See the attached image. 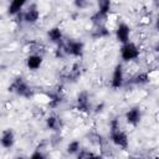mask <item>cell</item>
<instances>
[{"label": "cell", "mask_w": 159, "mask_h": 159, "mask_svg": "<svg viewBox=\"0 0 159 159\" xmlns=\"http://www.w3.org/2000/svg\"><path fill=\"white\" fill-rule=\"evenodd\" d=\"M111 9H112V4L109 1H101L98 4V10L96 11V14L92 16V20L96 21V22H99L101 20L106 19L109 12H111Z\"/></svg>", "instance_id": "obj_7"}, {"label": "cell", "mask_w": 159, "mask_h": 159, "mask_svg": "<svg viewBox=\"0 0 159 159\" xmlns=\"http://www.w3.org/2000/svg\"><path fill=\"white\" fill-rule=\"evenodd\" d=\"M42 62H43V58H42L41 55H39V53H31L26 58V67L30 71H36V70H39L42 66Z\"/></svg>", "instance_id": "obj_10"}, {"label": "cell", "mask_w": 159, "mask_h": 159, "mask_svg": "<svg viewBox=\"0 0 159 159\" xmlns=\"http://www.w3.org/2000/svg\"><path fill=\"white\" fill-rule=\"evenodd\" d=\"M119 53H120V58L124 62H130V61L137 60L140 56V50L134 42L129 41V42L122 45Z\"/></svg>", "instance_id": "obj_2"}, {"label": "cell", "mask_w": 159, "mask_h": 159, "mask_svg": "<svg viewBox=\"0 0 159 159\" xmlns=\"http://www.w3.org/2000/svg\"><path fill=\"white\" fill-rule=\"evenodd\" d=\"M46 127L48 129H52V130H56V128L58 127V119L57 117L55 116H50L46 118Z\"/></svg>", "instance_id": "obj_18"}, {"label": "cell", "mask_w": 159, "mask_h": 159, "mask_svg": "<svg viewBox=\"0 0 159 159\" xmlns=\"http://www.w3.org/2000/svg\"><path fill=\"white\" fill-rule=\"evenodd\" d=\"M155 26H157V30L159 31V16H158V19H157V24H155Z\"/></svg>", "instance_id": "obj_21"}, {"label": "cell", "mask_w": 159, "mask_h": 159, "mask_svg": "<svg viewBox=\"0 0 159 159\" xmlns=\"http://www.w3.org/2000/svg\"><path fill=\"white\" fill-rule=\"evenodd\" d=\"M47 37H48V40H50L51 42H53V43H60V42L62 41V37H63L62 30H61L58 26H55V27H52V29H50V30L47 31Z\"/></svg>", "instance_id": "obj_14"}, {"label": "cell", "mask_w": 159, "mask_h": 159, "mask_svg": "<svg viewBox=\"0 0 159 159\" xmlns=\"http://www.w3.org/2000/svg\"><path fill=\"white\" fill-rule=\"evenodd\" d=\"M125 122L130 125H137L142 119V111L138 107H133L125 112Z\"/></svg>", "instance_id": "obj_8"}, {"label": "cell", "mask_w": 159, "mask_h": 159, "mask_svg": "<svg viewBox=\"0 0 159 159\" xmlns=\"http://www.w3.org/2000/svg\"><path fill=\"white\" fill-rule=\"evenodd\" d=\"M22 17H24V21L25 22H27V24H35L40 19V11L36 7V5H31L27 10H25V12L22 14Z\"/></svg>", "instance_id": "obj_9"}, {"label": "cell", "mask_w": 159, "mask_h": 159, "mask_svg": "<svg viewBox=\"0 0 159 159\" xmlns=\"http://www.w3.org/2000/svg\"><path fill=\"white\" fill-rule=\"evenodd\" d=\"M116 39L118 42H120L122 45L129 42L130 40V27L129 25H127L125 22H120L118 24V26L116 27Z\"/></svg>", "instance_id": "obj_6"}, {"label": "cell", "mask_w": 159, "mask_h": 159, "mask_svg": "<svg viewBox=\"0 0 159 159\" xmlns=\"http://www.w3.org/2000/svg\"><path fill=\"white\" fill-rule=\"evenodd\" d=\"M16 159H25V158H22V157H17Z\"/></svg>", "instance_id": "obj_22"}, {"label": "cell", "mask_w": 159, "mask_h": 159, "mask_svg": "<svg viewBox=\"0 0 159 159\" xmlns=\"http://www.w3.org/2000/svg\"><path fill=\"white\" fill-rule=\"evenodd\" d=\"M60 103H61V96H60L58 93H52V94H50V101H48V106H50V107L55 108V107H57Z\"/></svg>", "instance_id": "obj_19"}, {"label": "cell", "mask_w": 159, "mask_h": 159, "mask_svg": "<svg viewBox=\"0 0 159 159\" xmlns=\"http://www.w3.org/2000/svg\"><path fill=\"white\" fill-rule=\"evenodd\" d=\"M66 150H67L68 154H78L81 152V143H80V140H71L67 144Z\"/></svg>", "instance_id": "obj_15"}, {"label": "cell", "mask_w": 159, "mask_h": 159, "mask_svg": "<svg viewBox=\"0 0 159 159\" xmlns=\"http://www.w3.org/2000/svg\"><path fill=\"white\" fill-rule=\"evenodd\" d=\"M15 144V134L12 129H5L1 134V145L5 149H10Z\"/></svg>", "instance_id": "obj_11"}, {"label": "cell", "mask_w": 159, "mask_h": 159, "mask_svg": "<svg viewBox=\"0 0 159 159\" xmlns=\"http://www.w3.org/2000/svg\"><path fill=\"white\" fill-rule=\"evenodd\" d=\"M78 159H103V157L99 155V154H94V153L81 150L78 153Z\"/></svg>", "instance_id": "obj_17"}, {"label": "cell", "mask_w": 159, "mask_h": 159, "mask_svg": "<svg viewBox=\"0 0 159 159\" xmlns=\"http://www.w3.org/2000/svg\"><path fill=\"white\" fill-rule=\"evenodd\" d=\"M24 6H25V1L24 0H14L7 6V14L11 15V16H15V15H17V14H20L22 11Z\"/></svg>", "instance_id": "obj_13"}, {"label": "cell", "mask_w": 159, "mask_h": 159, "mask_svg": "<svg viewBox=\"0 0 159 159\" xmlns=\"http://www.w3.org/2000/svg\"><path fill=\"white\" fill-rule=\"evenodd\" d=\"M144 159H149V158H144Z\"/></svg>", "instance_id": "obj_23"}, {"label": "cell", "mask_w": 159, "mask_h": 159, "mask_svg": "<svg viewBox=\"0 0 159 159\" xmlns=\"http://www.w3.org/2000/svg\"><path fill=\"white\" fill-rule=\"evenodd\" d=\"M63 51L72 56V57H82L83 52H84V45L82 41H77V40H70L65 43L63 46Z\"/></svg>", "instance_id": "obj_4"}, {"label": "cell", "mask_w": 159, "mask_h": 159, "mask_svg": "<svg viewBox=\"0 0 159 159\" xmlns=\"http://www.w3.org/2000/svg\"><path fill=\"white\" fill-rule=\"evenodd\" d=\"M109 127H111V129H109V139H111V142L118 148L127 149L128 145H129V139H128L127 133L120 129L118 119H113L111 122Z\"/></svg>", "instance_id": "obj_1"}, {"label": "cell", "mask_w": 159, "mask_h": 159, "mask_svg": "<svg viewBox=\"0 0 159 159\" xmlns=\"http://www.w3.org/2000/svg\"><path fill=\"white\" fill-rule=\"evenodd\" d=\"M30 159H47V157L41 152V150H34L30 155Z\"/></svg>", "instance_id": "obj_20"}, {"label": "cell", "mask_w": 159, "mask_h": 159, "mask_svg": "<svg viewBox=\"0 0 159 159\" xmlns=\"http://www.w3.org/2000/svg\"><path fill=\"white\" fill-rule=\"evenodd\" d=\"M124 83V72H123V66L122 63H117L111 77V87L113 89H118L123 86Z\"/></svg>", "instance_id": "obj_5"}, {"label": "cell", "mask_w": 159, "mask_h": 159, "mask_svg": "<svg viewBox=\"0 0 159 159\" xmlns=\"http://www.w3.org/2000/svg\"><path fill=\"white\" fill-rule=\"evenodd\" d=\"M9 89L14 93H16L20 97H25V98H30L32 96V89L30 88V86L26 83V81L22 77H17L12 81V83L10 84Z\"/></svg>", "instance_id": "obj_3"}, {"label": "cell", "mask_w": 159, "mask_h": 159, "mask_svg": "<svg viewBox=\"0 0 159 159\" xmlns=\"http://www.w3.org/2000/svg\"><path fill=\"white\" fill-rule=\"evenodd\" d=\"M77 108L81 112H88L89 111V97L87 92H81L77 96Z\"/></svg>", "instance_id": "obj_12"}, {"label": "cell", "mask_w": 159, "mask_h": 159, "mask_svg": "<svg viewBox=\"0 0 159 159\" xmlns=\"http://www.w3.org/2000/svg\"><path fill=\"white\" fill-rule=\"evenodd\" d=\"M149 81V75L147 72H140L133 78V83L135 84H144Z\"/></svg>", "instance_id": "obj_16"}]
</instances>
